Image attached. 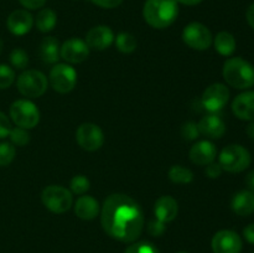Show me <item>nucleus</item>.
<instances>
[{
  "label": "nucleus",
  "mask_w": 254,
  "mask_h": 253,
  "mask_svg": "<svg viewBox=\"0 0 254 253\" xmlns=\"http://www.w3.org/2000/svg\"><path fill=\"white\" fill-rule=\"evenodd\" d=\"M143 211L130 196L113 193L104 200L101 225L108 236L124 243L135 242L144 228Z\"/></svg>",
  "instance_id": "nucleus-1"
},
{
  "label": "nucleus",
  "mask_w": 254,
  "mask_h": 253,
  "mask_svg": "<svg viewBox=\"0 0 254 253\" xmlns=\"http://www.w3.org/2000/svg\"><path fill=\"white\" fill-rule=\"evenodd\" d=\"M178 15L176 0H146L143 7L144 20L154 29H166L174 24Z\"/></svg>",
  "instance_id": "nucleus-2"
},
{
  "label": "nucleus",
  "mask_w": 254,
  "mask_h": 253,
  "mask_svg": "<svg viewBox=\"0 0 254 253\" xmlns=\"http://www.w3.org/2000/svg\"><path fill=\"white\" fill-rule=\"evenodd\" d=\"M222 74L227 84L236 89H247L254 84V67L242 57H231L223 64Z\"/></svg>",
  "instance_id": "nucleus-3"
},
{
  "label": "nucleus",
  "mask_w": 254,
  "mask_h": 253,
  "mask_svg": "<svg viewBox=\"0 0 254 253\" xmlns=\"http://www.w3.org/2000/svg\"><path fill=\"white\" fill-rule=\"evenodd\" d=\"M251 154L240 144H230L225 146L218 156V164L227 173H242L251 165Z\"/></svg>",
  "instance_id": "nucleus-4"
},
{
  "label": "nucleus",
  "mask_w": 254,
  "mask_h": 253,
  "mask_svg": "<svg viewBox=\"0 0 254 253\" xmlns=\"http://www.w3.org/2000/svg\"><path fill=\"white\" fill-rule=\"evenodd\" d=\"M17 91L27 98H39L49 87V79L37 69H26L22 72L16 81Z\"/></svg>",
  "instance_id": "nucleus-5"
},
{
  "label": "nucleus",
  "mask_w": 254,
  "mask_h": 253,
  "mask_svg": "<svg viewBox=\"0 0 254 253\" xmlns=\"http://www.w3.org/2000/svg\"><path fill=\"white\" fill-rule=\"evenodd\" d=\"M41 201L45 207L54 213H64L73 205V196L68 189L61 185H50L44 189Z\"/></svg>",
  "instance_id": "nucleus-6"
},
{
  "label": "nucleus",
  "mask_w": 254,
  "mask_h": 253,
  "mask_svg": "<svg viewBox=\"0 0 254 253\" xmlns=\"http://www.w3.org/2000/svg\"><path fill=\"white\" fill-rule=\"evenodd\" d=\"M10 118L16 126L32 129L39 124L40 111L36 104L29 99H17L10 106Z\"/></svg>",
  "instance_id": "nucleus-7"
},
{
  "label": "nucleus",
  "mask_w": 254,
  "mask_h": 253,
  "mask_svg": "<svg viewBox=\"0 0 254 253\" xmlns=\"http://www.w3.org/2000/svg\"><path fill=\"white\" fill-rule=\"evenodd\" d=\"M49 83L57 93H69L77 83L76 69L68 63L55 64L50 71Z\"/></svg>",
  "instance_id": "nucleus-8"
},
{
  "label": "nucleus",
  "mask_w": 254,
  "mask_h": 253,
  "mask_svg": "<svg viewBox=\"0 0 254 253\" xmlns=\"http://www.w3.org/2000/svg\"><path fill=\"white\" fill-rule=\"evenodd\" d=\"M183 41L190 49L196 51H205L212 45L213 37L206 25L201 22H190L183 30Z\"/></svg>",
  "instance_id": "nucleus-9"
},
{
  "label": "nucleus",
  "mask_w": 254,
  "mask_h": 253,
  "mask_svg": "<svg viewBox=\"0 0 254 253\" xmlns=\"http://www.w3.org/2000/svg\"><path fill=\"white\" fill-rule=\"evenodd\" d=\"M230 99V89L223 83H213L203 91L201 104L210 113H217L227 104Z\"/></svg>",
  "instance_id": "nucleus-10"
},
{
  "label": "nucleus",
  "mask_w": 254,
  "mask_h": 253,
  "mask_svg": "<svg viewBox=\"0 0 254 253\" xmlns=\"http://www.w3.org/2000/svg\"><path fill=\"white\" fill-rule=\"evenodd\" d=\"M76 140L83 150L96 151L104 143V134L97 124L83 123L76 131Z\"/></svg>",
  "instance_id": "nucleus-11"
},
{
  "label": "nucleus",
  "mask_w": 254,
  "mask_h": 253,
  "mask_svg": "<svg viewBox=\"0 0 254 253\" xmlns=\"http://www.w3.org/2000/svg\"><path fill=\"white\" fill-rule=\"evenodd\" d=\"M213 253H241L243 242L241 236L232 230H221L211 241Z\"/></svg>",
  "instance_id": "nucleus-12"
},
{
  "label": "nucleus",
  "mask_w": 254,
  "mask_h": 253,
  "mask_svg": "<svg viewBox=\"0 0 254 253\" xmlns=\"http://www.w3.org/2000/svg\"><path fill=\"white\" fill-rule=\"evenodd\" d=\"M88 45L78 37L66 40L60 49V57H62L67 63H82L88 59Z\"/></svg>",
  "instance_id": "nucleus-13"
},
{
  "label": "nucleus",
  "mask_w": 254,
  "mask_h": 253,
  "mask_svg": "<svg viewBox=\"0 0 254 253\" xmlns=\"http://www.w3.org/2000/svg\"><path fill=\"white\" fill-rule=\"evenodd\" d=\"M114 34L112 29L106 25H98L94 26L87 32L86 44L88 45L89 50H96V51H103V50L111 47L114 42Z\"/></svg>",
  "instance_id": "nucleus-14"
},
{
  "label": "nucleus",
  "mask_w": 254,
  "mask_h": 253,
  "mask_svg": "<svg viewBox=\"0 0 254 253\" xmlns=\"http://www.w3.org/2000/svg\"><path fill=\"white\" fill-rule=\"evenodd\" d=\"M189 156L195 165L206 166L215 161L217 156V148L212 141L200 140L191 146Z\"/></svg>",
  "instance_id": "nucleus-15"
},
{
  "label": "nucleus",
  "mask_w": 254,
  "mask_h": 253,
  "mask_svg": "<svg viewBox=\"0 0 254 253\" xmlns=\"http://www.w3.org/2000/svg\"><path fill=\"white\" fill-rule=\"evenodd\" d=\"M32 25H34V16L31 12L24 9L14 10L6 20L7 30L16 36L26 35L32 29Z\"/></svg>",
  "instance_id": "nucleus-16"
},
{
  "label": "nucleus",
  "mask_w": 254,
  "mask_h": 253,
  "mask_svg": "<svg viewBox=\"0 0 254 253\" xmlns=\"http://www.w3.org/2000/svg\"><path fill=\"white\" fill-rule=\"evenodd\" d=\"M232 112L241 121L254 122V91L238 94L232 102Z\"/></svg>",
  "instance_id": "nucleus-17"
},
{
  "label": "nucleus",
  "mask_w": 254,
  "mask_h": 253,
  "mask_svg": "<svg viewBox=\"0 0 254 253\" xmlns=\"http://www.w3.org/2000/svg\"><path fill=\"white\" fill-rule=\"evenodd\" d=\"M198 131L210 139H220L226 133V124L221 117L211 113L202 117L197 123Z\"/></svg>",
  "instance_id": "nucleus-18"
},
{
  "label": "nucleus",
  "mask_w": 254,
  "mask_h": 253,
  "mask_svg": "<svg viewBox=\"0 0 254 253\" xmlns=\"http://www.w3.org/2000/svg\"><path fill=\"white\" fill-rule=\"evenodd\" d=\"M179 213V203L173 196H160L154 205V215L156 220L164 223L171 222Z\"/></svg>",
  "instance_id": "nucleus-19"
},
{
  "label": "nucleus",
  "mask_w": 254,
  "mask_h": 253,
  "mask_svg": "<svg viewBox=\"0 0 254 253\" xmlns=\"http://www.w3.org/2000/svg\"><path fill=\"white\" fill-rule=\"evenodd\" d=\"M74 213L77 217L84 221L96 218L99 213V202L89 195H82L74 202Z\"/></svg>",
  "instance_id": "nucleus-20"
},
{
  "label": "nucleus",
  "mask_w": 254,
  "mask_h": 253,
  "mask_svg": "<svg viewBox=\"0 0 254 253\" xmlns=\"http://www.w3.org/2000/svg\"><path fill=\"white\" fill-rule=\"evenodd\" d=\"M231 208L238 216H250L254 212V192L242 190L235 193L231 201Z\"/></svg>",
  "instance_id": "nucleus-21"
},
{
  "label": "nucleus",
  "mask_w": 254,
  "mask_h": 253,
  "mask_svg": "<svg viewBox=\"0 0 254 253\" xmlns=\"http://www.w3.org/2000/svg\"><path fill=\"white\" fill-rule=\"evenodd\" d=\"M60 42L56 37L47 36L42 39L39 46V56L45 63H56L60 59Z\"/></svg>",
  "instance_id": "nucleus-22"
},
{
  "label": "nucleus",
  "mask_w": 254,
  "mask_h": 253,
  "mask_svg": "<svg viewBox=\"0 0 254 253\" xmlns=\"http://www.w3.org/2000/svg\"><path fill=\"white\" fill-rule=\"evenodd\" d=\"M213 45H215L216 51L226 57L233 55V52L236 51V46H237L235 36L228 31L218 32L215 37Z\"/></svg>",
  "instance_id": "nucleus-23"
},
{
  "label": "nucleus",
  "mask_w": 254,
  "mask_h": 253,
  "mask_svg": "<svg viewBox=\"0 0 254 253\" xmlns=\"http://www.w3.org/2000/svg\"><path fill=\"white\" fill-rule=\"evenodd\" d=\"M35 24H36L37 30L44 32V34L52 31L57 24L56 12L52 9H49V7L40 10L36 19H35Z\"/></svg>",
  "instance_id": "nucleus-24"
},
{
  "label": "nucleus",
  "mask_w": 254,
  "mask_h": 253,
  "mask_svg": "<svg viewBox=\"0 0 254 253\" xmlns=\"http://www.w3.org/2000/svg\"><path fill=\"white\" fill-rule=\"evenodd\" d=\"M114 42H116L117 49L122 54H131L135 51L136 46H138V42H136L134 35L129 34V32H119L114 39Z\"/></svg>",
  "instance_id": "nucleus-25"
},
{
  "label": "nucleus",
  "mask_w": 254,
  "mask_h": 253,
  "mask_svg": "<svg viewBox=\"0 0 254 253\" xmlns=\"http://www.w3.org/2000/svg\"><path fill=\"white\" fill-rule=\"evenodd\" d=\"M168 175L174 184H190L193 180L192 171L183 165L171 166Z\"/></svg>",
  "instance_id": "nucleus-26"
},
{
  "label": "nucleus",
  "mask_w": 254,
  "mask_h": 253,
  "mask_svg": "<svg viewBox=\"0 0 254 253\" xmlns=\"http://www.w3.org/2000/svg\"><path fill=\"white\" fill-rule=\"evenodd\" d=\"M91 188V183H89L88 178L84 175H76L72 178L71 183H69V189L71 192L76 193V195H84L87 191Z\"/></svg>",
  "instance_id": "nucleus-27"
},
{
  "label": "nucleus",
  "mask_w": 254,
  "mask_h": 253,
  "mask_svg": "<svg viewBox=\"0 0 254 253\" xmlns=\"http://www.w3.org/2000/svg\"><path fill=\"white\" fill-rule=\"evenodd\" d=\"M9 138L12 145L15 146H25L26 144L30 143V134L27 129L20 128V126L11 128L9 133Z\"/></svg>",
  "instance_id": "nucleus-28"
},
{
  "label": "nucleus",
  "mask_w": 254,
  "mask_h": 253,
  "mask_svg": "<svg viewBox=\"0 0 254 253\" xmlns=\"http://www.w3.org/2000/svg\"><path fill=\"white\" fill-rule=\"evenodd\" d=\"M10 63L17 69H25L29 64V55L22 49H14L10 54Z\"/></svg>",
  "instance_id": "nucleus-29"
},
{
  "label": "nucleus",
  "mask_w": 254,
  "mask_h": 253,
  "mask_svg": "<svg viewBox=\"0 0 254 253\" xmlns=\"http://www.w3.org/2000/svg\"><path fill=\"white\" fill-rule=\"evenodd\" d=\"M16 155V149L15 145L7 141L0 143V166H7L12 163Z\"/></svg>",
  "instance_id": "nucleus-30"
},
{
  "label": "nucleus",
  "mask_w": 254,
  "mask_h": 253,
  "mask_svg": "<svg viewBox=\"0 0 254 253\" xmlns=\"http://www.w3.org/2000/svg\"><path fill=\"white\" fill-rule=\"evenodd\" d=\"M124 253H160V251L151 242L140 241V242H133L130 246H128Z\"/></svg>",
  "instance_id": "nucleus-31"
},
{
  "label": "nucleus",
  "mask_w": 254,
  "mask_h": 253,
  "mask_svg": "<svg viewBox=\"0 0 254 253\" xmlns=\"http://www.w3.org/2000/svg\"><path fill=\"white\" fill-rule=\"evenodd\" d=\"M15 72L7 64H0V89H6L14 83Z\"/></svg>",
  "instance_id": "nucleus-32"
},
{
  "label": "nucleus",
  "mask_w": 254,
  "mask_h": 253,
  "mask_svg": "<svg viewBox=\"0 0 254 253\" xmlns=\"http://www.w3.org/2000/svg\"><path fill=\"white\" fill-rule=\"evenodd\" d=\"M181 135L186 140H196L198 138V135H200L197 124L193 123V122H186L181 126Z\"/></svg>",
  "instance_id": "nucleus-33"
},
{
  "label": "nucleus",
  "mask_w": 254,
  "mask_h": 253,
  "mask_svg": "<svg viewBox=\"0 0 254 253\" xmlns=\"http://www.w3.org/2000/svg\"><path fill=\"white\" fill-rule=\"evenodd\" d=\"M165 230H166L165 223L156 220V218L148 223V232L149 235L153 236V237H160V236L164 235Z\"/></svg>",
  "instance_id": "nucleus-34"
},
{
  "label": "nucleus",
  "mask_w": 254,
  "mask_h": 253,
  "mask_svg": "<svg viewBox=\"0 0 254 253\" xmlns=\"http://www.w3.org/2000/svg\"><path fill=\"white\" fill-rule=\"evenodd\" d=\"M10 130H11V123H10L6 114L0 111V139L9 136Z\"/></svg>",
  "instance_id": "nucleus-35"
},
{
  "label": "nucleus",
  "mask_w": 254,
  "mask_h": 253,
  "mask_svg": "<svg viewBox=\"0 0 254 253\" xmlns=\"http://www.w3.org/2000/svg\"><path fill=\"white\" fill-rule=\"evenodd\" d=\"M222 168H221V165L218 163H211L208 164V165H206V169H205V174L207 178L210 179H217L220 178L221 174H222Z\"/></svg>",
  "instance_id": "nucleus-36"
},
{
  "label": "nucleus",
  "mask_w": 254,
  "mask_h": 253,
  "mask_svg": "<svg viewBox=\"0 0 254 253\" xmlns=\"http://www.w3.org/2000/svg\"><path fill=\"white\" fill-rule=\"evenodd\" d=\"M26 10H37L46 4V0H19Z\"/></svg>",
  "instance_id": "nucleus-37"
},
{
  "label": "nucleus",
  "mask_w": 254,
  "mask_h": 253,
  "mask_svg": "<svg viewBox=\"0 0 254 253\" xmlns=\"http://www.w3.org/2000/svg\"><path fill=\"white\" fill-rule=\"evenodd\" d=\"M91 1L103 9H114V7L119 6L123 0H91Z\"/></svg>",
  "instance_id": "nucleus-38"
},
{
  "label": "nucleus",
  "mask_w": 254,
  "mask_h": 253,
  "mask_svg": "<svg viewBox=\"0 0 254 253\" xmlns=\"http://www.w3.org/2000/svg\"><path fill=\"white\" fill-rule=\"evenodd\" d=\"M243 236L248 243L254 245V223H250L248 226H246V228L243 230Z\"/></svg>",
  "instance_id": "nucleus-39"
},
{
  "label": "nucleus",
  "mask_w": 254,
  "mask_h": 253,
  "mask_svg": "<svg viewBox=\"0 0 254 253\" xmlns=\"http://www.w3.org/2000/svg\"><path fill=\"white\" fill-rule=\"evenodd\" d=\"M246 19H247L248 25L254 30V4L250 5L246 12Z\"/></svg>",
  "instance_id": "nucleus-40"
},
{
  "label": "nucleus",
  "mask_w": 254,
  "mask_h": 253,
  "mask_svg": "<svg viewBox=\"0 0 254 253\" xmlns=\"http://www.w3.org/2000/svg\"><path fill=\"white\" fill-rule=\"evenodd\" d=\"M246 185H247L248 190L254 192V170L248 173L246 176Z\"/></svg>",
  "instance_id": "nucleus-41"
},
{
  "label": "nucleus",
  "mask_w": 254,
  "mask_h": 253,
  "mask_svg": "<svg viewBox=\"0 0 254 253\" xmlns=\"http://www.w3.org/2000/svg\"><path fill=\"white\" fill-rule=\"evenodd\" d=\"M246 133H247L248 138L254 140V122H251V123L246 126Z\"/></svg>",
  "instance_id": "nucleus-42"
},
{
  "label": "nucleus",
  "mask_w": 254,
  "mask_h": 253,
  "mask_svg": "<svg viewBox=\"0 0 254 253\" xmlns=\"http://www.w3.org/2000/svg\"><path fill=\"white\" fill-rule=\"evenodd\" d=\"M176 1L181 2V4L184 5H188V6H193V5L200 4V2L203 1V0H176Z\"/></svg>",
  "instance_id": "nucleus-43"
},
{
  "label": "nucleus",
  "mask_w": 254,
  "mask_h": 253,
  "mask_svg": "<svg viewBox=\"0 0 254 253\" xmlns=\"http://www.w3.org/2000/svg\"><path fill=\"white\" fill-rule=\"evenodd\" d=\"M2 47H4V44H2V40L0 39V54H1L2 51Z\"/></svg>",
  "instance_id": "nucleus-44"
},
{
  "label": "nucleus",
  "mask_w": 254,
  "mask_h": 253,
  "mask_svg": "<svg viewBox=\"0 0 254 253\" xmlns=\"http://www.w3.org/2000/svg\"><path fill=\"white\" fill-rule=\"evenodd\" d=\"M178 253H186V252H178Z\"/></svg>",
  "instance_id": "nucleus-45"
}]
</instances>
